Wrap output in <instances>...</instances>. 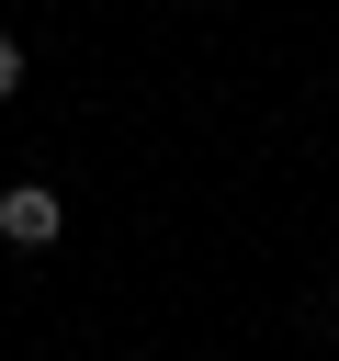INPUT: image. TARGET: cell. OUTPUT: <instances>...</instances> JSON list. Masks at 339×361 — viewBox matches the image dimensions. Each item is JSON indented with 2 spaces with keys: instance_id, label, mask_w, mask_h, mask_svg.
I'll list each match as a JSON object with an SVG mask.
<instances>
[{
  "instance_id": "1",
  "label": "cell",
  "mask_w": 339,
  "mask_h": 361,
  "mask_svg": "<svg viewBox=\"0 0 339 361\" xmlns=\"http://www.w3.org/2000/svg\"><path fill=\"white\" fill-rule=\"evenodd\" d=\"M56 226H68V203H56L45 180H11V192H0V237H11V248H56Z\"/></svg>"
},
{
  "instance_id": "2",
  "label": "cell",
  "mask_w": 339,
  "mask_h": 361,
  "mask_svg": "<svg viewBox=\"0 0 339 361\" xmlns=\"http://www.w3.org/2000/svg\"><path fill=\"white\" fill-rule=\"evenodd\" d=\"M11 90H23V45L0 34V102H11Z\"/></svg>"
}]
</instances>
